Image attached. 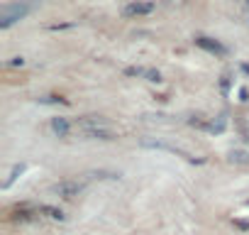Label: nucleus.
Returning <instances> with one entry per match:
<instances>
[{"label": "nucleus", "mask_w": 249, "mask_h": 235, "mask_svg": "<svg viewBox=\"0 0 249 235\" xmlns=\"http://www.w3.org/2000/svg\"><path fill=\"white\" fill-rule=\"evenodd\" d=\"M27 13H30V8L25 3H8V5H3V10H0V30H10Z\"/></svg>", "instance_id": "obj_1"}, {"label": "nucleus", "mask_w": 249, "mask_h": 235, "mask_svg": "<svg viewBox=\"0 0 249 235\" xmlns=\"http://www.w3.org/2000/svg\"><path fill=\"white\" fill-rule=\"evenodd\" d=\"M154 10H157L154 0H132V3L124 5L122 15L124 18H144V15H152Z\"/></svg>", "instance_id": "obj_2"}, {"label": "nucleus", "mask_w": 249, "mask_h": 235, "mask_svg": "<svg viewBox=\"0 0 249 235\" xmlns=\"http://www.w3.org/2000/svg\"><path fill=\"white\" fill-rule=\"evenodd\" d=\"M142 145H144V147H152V150L171 152V155H176V157H183V159H188L191 164H203V159H196V157H191L186 150H181V147H176V145H166V142H152V140H142Z\"/></svg>", "instance_id": "obj_3"}, {"label": "nucleus", "mask_w": 249, "mask_h": 235, "mask_svg": "<svg viewBox=\"0 0 249 235\" xmlns=\"http://www.w3.org/2000/svg\"><path fill=\"white\" fill-rule=\"evenodd\" d=\"M81 133H83V137H88V140H117V133H115L112 128H107V123L83 128Z\"/></svg>", "instance_id": "obj_4"}, {"label": "nucleus", "mask_w": 249, "mask_h": 235, "mask_svg": "<svg viewBox=\"0 0 249 235\" xmlns=\"http://www.w3.org/2000/svg\"><path fill=\"white\" fill-rule=\"evenodd\" d=\"M52 191H54V194H59L61 198H73V196H78V194L83 191V184H81L78 179H66V181L54 184V186H52Z\"/></svg>", "instance_id": "obj_5"}, {"label": "nucleus", "mask_w": 249, "mask_h": 235, "mask_svg": "<svg viewBox=\"0 0 249 235\" xmlns=\"http://www.w3.org/2000/svg\"><path fill=\"white\" fill-rule=\"evenodd\" d=\"M196 47L205 49V52L213 54V57H227V54H230V49H227L222 42L213 39V37H196Z\"/></svg>", "instance_id": "obj_6"}, {"label": "nucleus", "mask_w": 249, "mask_h": 235, "mask_svg": "<svg viewBox=\"0 0 249 235\" xmlns=\"http://www.w3.org/2000/svg\"><path fill=\"white\" fill-rule=\"evenodd\" d=\"M37 213H39V215H44V218H52V220H64V218H66V213H64L61 208H56V206H49V203H42V206H37Z\"/></svg>", "instance_id": "obj_7"}, {"label": "nucleus", "mask_w": 249, "mask_h": 235, "mask_svg": "<svg viewBox=\"0 0 249 235\" xmlns=\"http://www.w3.org/2000/svg\"><path fill=\"white\" fill-rule=\"evenodd\" d=\"M52 130L56 137H69L71 133V123L66 120V118H52Z\"/></svg>", "instance_id": "obj_8"}, {"label": "nucleus", "mask_w": 249, "mask_h": 235, "mask_svg": "<svg viewBox=\"0 0 249 235\" xmlns=\"http://www.w3.org/2000/svg\"><path fill=\"white\" fill-rule=\"evenodd\" d=\"M227 159H230L232 164H249V152H247V150H232V152L227 155Z\"/></svg>", "instance_id": "obj_9"}, {"label": "nucleus", "mask_w": 249, "mask_h": 235, "mask_svg": "<svg viewBox=\"0 0 249 235\" xmlns=\"http://www.w3.org/2000/svg\"><path fill=\"white\" fill-rule=\"evenodd\" d=\"M144 78H147V81H152V83H161V74H159L157 69H147Z\"/></svg>", "instance_id": "obj_10"}, {"label": "nucleus", "mask_w": 249, "mask_h": 235, "mask_svg": "<svg viewBox=\"0 0 249 235\" xmlns=\"http://www.w3.org/2000/svg\"><path fill=\"white\" fill-rule=\"evenodd\" d=\"M22 172H25V164H20V167H15V169H13V174H10V179H8V181L3 184V189H8V186H10V184H13V181L18 179V174H22Z\"/></svg>", "instance_id": "obj_11"}, {"label": "nucleus", "mask_w": 249, "mask_h": 235, "mask_svg": "<svg viewBox=\"0 0 249 235\" xmlns=\"http://www.w3.org/2000/svg\"><path fill=\"white\" fill-rule=\"evenodd\" d=\"M124 74H127V76H144L147 69L144 66H130V69H124Z\"/></svg>", "instance_id": "obj_12"}, {"label": "nucleus", "mask_w": 249, "mask_h": 235, "mask_svg": "<svg viewBox=\"0 0 249 235\" xmlns=\"http://www.w3.org/2000/svg\"><path fill=\"white\" fill-rule=\"evenodd\" d=\"M8 66H25V59H22V57H15V59L8 61Z\"/></svg>", "instance_id": "obj_13"}, {"label": "nucleus", "mask_w": 249, "mask_h": 235, "mask_svg": "<svg viewBox=\"0 0 249 235\" xmlns=\"http://www.w3.org/2000/svg\"><path fill=\"white\" fill-rule=\"evenodd\" d=\"M234 225H237V228H242V230H247V228H249V223H244V220H234Z\"/></svg>", "instance_id": "obj_14"}, {"label": "nucleus", "mask_w": 249, "mask_h": 235, "mask_svg": "<svg viewBox=\"0 0 249 235\" xmlns=\"http://www.w3.org/2000/svg\"><path fill=\"white\" fill-rule=\"evenodd\" d=\"M69 27H73V25H52V30H69Z\"/></svg>", "instance_id": "obj_15"}]
</instances>
